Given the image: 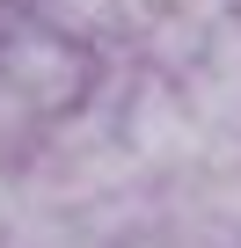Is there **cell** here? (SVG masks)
Here are the masks:
<instances>
[{"label":"cell","mask_w":241,"mask_h":248,"mask_svg":"<svg viewBox=\"0 0 241 248\" xmlns=\"http://www.w3.org/2000/svg\"><path fill=\"white\" fill-rule=\"evenodd\" d=\"M95 80H102V51H95V44H80V37L37 22L22 0L0 15V88H8L37 124L73 117V109L95 95Z\"/></svg>","instance_id":"1"}]
</instances>
